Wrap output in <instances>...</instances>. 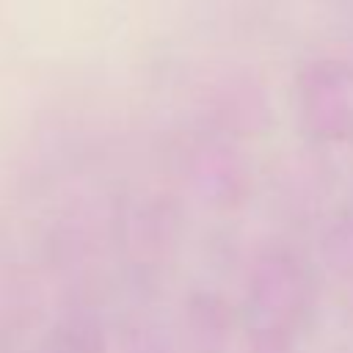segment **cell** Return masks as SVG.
<instances>
[]
</instances>
